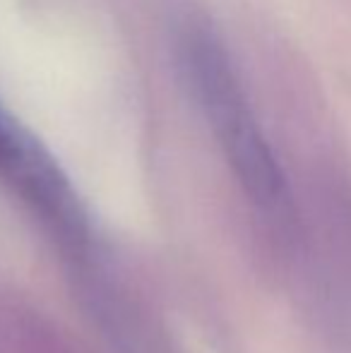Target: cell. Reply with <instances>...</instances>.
Listing matches in <instances>:
<instances>
[{
  "label": "cell",
  "mask_w": 351,
  "mask_h": 353,
  "mask_svg": "<svg viewBox=\"0 0 351 353\" xmlns=\"http://www.w3.org/2000/svg\"><path fill=\"white\" fill-rule=\"evenodd\" d=\"M178 56L188 89L214 130L245 195L265 212H284L289 207L286 178L255 121L226 48L210 29L190 27L183 34Z\"/></svg>",
  "instance_id": "obj_1"
},
{
  "label": "cell",
  "mask_w": 351,
  "mask_h": 353,
  "mask_svg": "<svg viewBox=\"0 0 351 353\" xmlns=\"http://www.w3.org/2000/svg\"><path fill=\"white\" fill-rule=\"evenodd\" d=\"M0 181L66 250L89 245V221L72 183L46 147L0 103Z\"/></svg>",
  "instance_id": "obj_2"
},
{
  "label": "cell",
  "mask_w": 351,
  "mask_h": 353,
  "mask_svg": "<svg viewBox=\"0 0 351 353\" xmlns=\"http://www.w3.org/2000/svg\"><path fill=\"white\" fill-rule=\"evenodd\" d=\"M19 344H14L12 353H82L77 346H72L68 339L56 334L53 330H46L41 325L19 327Z\"/></svg>",
  "instance_id": "obj_3"
}]
</instances>
